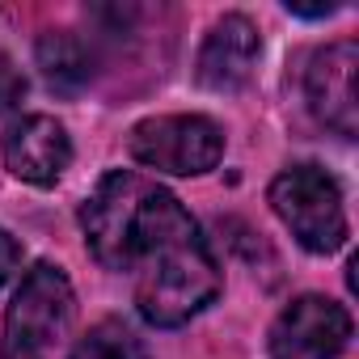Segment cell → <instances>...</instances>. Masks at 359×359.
Masks as SVG:
<instances>
[{"label":"cell","mask_w":359,"mask_h":359,"mask_svg":"<svg viewBox=\"0 0 359 359\" xmlns=\"http://www.w3.org/2000/svg\"><path fill=\"white\" fill-rule=\"evenodd\" d=\"M81 229L106 271L135 275V309L152 325H182L220 292L216 254L191 212L140 173H106Z\"/></svg>","instance_id":"6da1fadb"},{"label":"cell","mask_w":359,"mask_h":359,"mask_svg":"<svg viewBox=\"0 0 359 359\" xmlns=\"http://www.w3.org/2000/svg\"><path fill=\"white\" fill-rule=\"evenodd\" d=\"M271 208L292 237L313 254H334L346 241V208L338 182L317 165L283 169L271 182Z\"/></svg>","instance_id":"7a4b0ae2"},{"label":"cell","mask_w":359,"mask_h":359,"mask_svg":"<svg viewBox=\"0 0 359 359\" xmlns=\"http://www.w3.org/2000/svg\"><path fill=\"white\" fill-rule=\"evenodd\" d=\"M68 321H72V283L64 279L60 266L39 262L22 279L5 313L0 359H47L51 342L68 330Z\"/></svg>","instance_id":"3957f363"},{"label":"cell","mask_w":359,"mask_h":359,"mask_svg":"<svg viewBox=\"0 0 359 359\" xmlns=\"http://www.w3.org/2000/svg\"><path fill=\"white\" fill-rule=\"evenodd\" d=\"M224 152V135L203 114H161L131 127V156L161 173H208Z\"/></svg>","instance_id":"277c9868"},{"label":"cell","mask_w":359,"mask_h":359,"mask_svg":"<svg viewBox=\"0 0 359 359\" xmlns=\"http://www.w3.org/2000/svg\"><path fill=\"white\" fill-rule=\"evenodd\" d=\"M351 338V317L342 304L325 296H300L292 300L275 330H271V355L275 359H334Z\"/></svg>","instance_id":"5b68a950"},{"label":"cell","mask_w":359,"mask_h":359,"mask_svg":"<svg viewBox=\"0 0 359 359\" xmlns=\"http://www.w3.org/2000/svg\"><path fill=\"white\" fill-rule=\"evenodd\" d=\"M355 81H359V47L351 39L313 55V68H309V106H313V114L325 127H334L346 140L359 127V85Z\"/></svg>","instance_id":"8992f818"},{"label":"cell","mask_w":359,"mask_h":359,"mask_svg":"<svg viewBox=\"0 0 359 359\" xmlns=\"http://www.w3.org/2000/svg\"><path fill=\"white\" fill-rule=\"evenodd\" d=\"M72 161L68 131L47 114H26L5 131V165L30 187H51Z\"/></svg>","instance_id":"52a82bcc"},{"label":"cell","mask_w":359,"mask_h":359,"mask_svg":"<svg viewBox=\"0 0 359 359\" xmlns=\"http://www.w3.org/2000/svg\"><path fill=\"white\" fill-rule=\"evenodd\" d=\"M258 30L250 18L241 13H229L212 26V34L203 39V51H199V81L216 93H233L250 81L254 72V60H258Z\"/></svg>","instance_id":"ba28073f"},{"label":"cell","mask_w":359,"mask_h":359,"mask_svg":"<svg viewBox=\"0 0 359 359\" xmlns=\"http://www.w3.org/2000/svg\"><path fill=\"white\" fill-rule=\"evenodd\" d=\"M39 64H43V76L55 85V89H81L89 81V51L76 34L68 30H55V34H43L39 39Z\"/></svg>","instance_id":"9c48e42d"},{"label":"cell","mask_w":359,"mask_h":359,"mask_svg":"<svg viewBox=\"0 0 359 359\" xmlns=\"http://www.w3.org/2000/svg\"><path fill=\"white\" fill-rule=\"evenodd\" d=\"M72 359H148V355H144V342L123 321H97L72 346Z\"/></svg>","instance_id":"30bf717a"},{"label":"cell","mask_w":359,"mask_h":359,"mask_svg":"<svg viewBox=\"0 0 359 359\" xmlns=\"http://www.w3.org/2000/svg\"><path fill=\"white\" fill-rule=\"evenodd\" d=\"M22 93H26V81H22V72L13 68V60L0 51V114L5 110H13L18 102H22Z\"/></svg>","instance_id":"8fae6325"},{"label":"cell","mask_w":359,"mask_h":359,"mask_svg":"<svg viewBox=\"0 0 359 359\" xmlns=\"http://www.w3.org/2000/svg\"><path fill=\"white\" fill-rule=\"evenodd\" d=\"M18 262H22V245H18L5 229H0V287H5V279L18 271Z\"/></svg>","instance_id":"7c38bea8"}]
</instances>
